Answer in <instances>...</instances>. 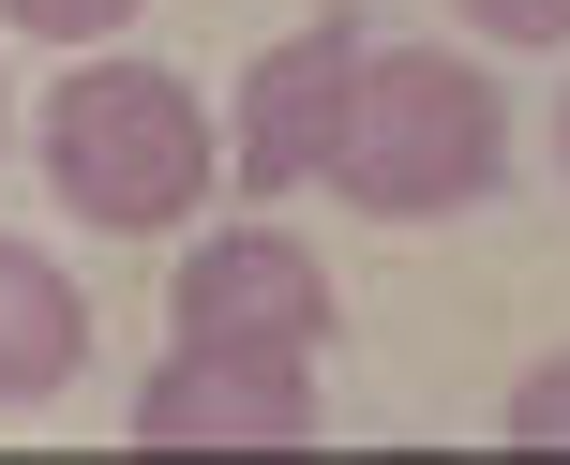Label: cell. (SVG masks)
<instances>
[{"mask_svg": "<svg viewBox=\"0 0 570 465\" xmlns=\"http://www.w3.org/2000/svg\"><path fill=\"white\" fill-rule=\"evenodd\" d=\"M90 376V300L60 256H30L16 226H0V406H46V390Z\"/></svg>", "mask_w": 570, "mask_h": 465, "instance_id": "obj_6", "label": "cell"}, {"mask_svg": "<svg viewBox=\"0 0 570 465\" xmlns=\"http://www.w3.org/2000/svg\"><path fill=\"white\" fill-rule=\"evenodd\" d=\"M315 436L331 406L271 346H166V376L136 390V451H315Z\"/></svg>", "mask_w": 570, "mask_h": 465, "instance_id": "obj_5", "label": "cell"}, {"mask_svg": "<svg viewBox=\"0 0 570 465\" xmlns=\"http://www.w3.org/2000/svg\"><path fill=\"white\" fill-rule=\"evenodd\" d=\"M495 436H511V451H570V346L541 360V376H511V406H495Z\"/></svg>", "mask_w": 570, "mask_h": 465, "instance_id": "obj_7", "label": "cell"}, {"mask_svg": "<svg viewBox=\"0 0 570 465\" xmlns=\"http://www.w3.org/2000/svg\"><path fill=\"white\" fill-rule=\"evenodd\" d=\"M511 180V106L465 46H361V90H345V150L331 196L375 210V226H451Z\"/></svg>", "mask_w": 570, "mask_h": 465, "instance_id": "obj_2", "label": "cell"}, {"mask_svg": "<svg viewBox=\"0 0 570 465\" xmlns=\"http://www.w3.org/2000/svg\"><path fill=\"white\" fill-rule=\"evenodd\" d=\"M331 270L301 256L285 226H226L166 270V346H271V360H315L331 346Z\"/></svg>", "mask_w": 570, "mask_h": 465, "instance_id": "obj_3", "label": "cell"}, {"mask_svg": "<svg viewBox=\"0 0 570 465\" xmlns=\"http://www.w3.org/2000/svg\"><path fill=\"white\" fill-rule=\"evenodd\" d=\"M451 16H481L495 46H570V0H451Z\"/></svg>", "mask_w": 570, "mask_h": 465, "instance_id": "obj_9", "label": "cell"}, {"mask_svg": "<svg viewBox=\"0 0 570 465\" xmlns=\"http://www.w3.org/2000/svg\"><path fill=\"white\" fill-rule=\"evenodd\" d=\"M16 30H46V46H106L120 16H150V0H0Z\"/></svg>", "mask_w": 570, "mask_h": 465, "instance_id": "obj_8", "label": "cell"}, {"mask_svg": "<svg viewBox=\"0 0 570 465\" xmlns=\"http://www.w3.org/2000/svg\"><path fill=\"white\" fill-rule=\"evenodd\" d=\"M30 150H46V196L106 240L196 226V196L226 180V136H210L196 76H166V60H76L30 120Z\"/></svg>", "mask_w": 570, "mask_h": 465, "instance_id": "obj_1", "label": "cell"}, {"mask_svg": "<svg viewBox=\"0 0 570 465\" xmlns=\"http://www.w3.org/2000/svg\"><path fill=\"white\" fill-rule=\"evenodd\" d=\"M345 90H361V0H331V16H301L285 46H256V76H240V196H301V180H331L345 150Z\"/></svg>", "mask_w": 570, "mask_h": 465, "instance_id": "obj_4", "label": "cell"}, {"mask_svg": "<svg viewBox=\"0 0 570 465\" xmlns=\"http://www.w3.org/2000/svg\"><path fill=\"white\" fill-rule=\"evenodd\" d=\"M556 166H570V90H556Z\"/></svg>", "mask_w": 570, "mask_h": 465, "instance_id": "obj_10", "label": "cell"}]
</instances>
